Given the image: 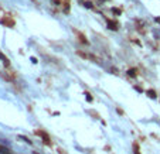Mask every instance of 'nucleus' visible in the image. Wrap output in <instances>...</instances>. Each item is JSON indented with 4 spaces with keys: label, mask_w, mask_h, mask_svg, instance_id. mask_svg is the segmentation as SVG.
I'll list each match as a JSON object with an SVG mask.
<instances>
[{
    "label": "nucleus",
    "mask_w": 160,
    "mask_h": 154,
    "mask_svg": "<svg viewBox=\"0 0 160 154\" xmlns=\"http://www.w3.org/2000/svg\"><path fill=\"white\" fill-rule=\"evenodd\" d=\"M108 28H109V30H115V31H116L119 27H118V23L112 21V20H108Z\"/></svg>",
    "instance_id": "1"
},
{
    "label": "nucleus",
    "mask_w": 160,
    "mask_h": 154,
    "mask_svg": "<svg viewBox=\"0 0 160 154\" xmlns=\"http://www.w3.org/2000/svg\"><path fill=\"white\" fill-rule=\"evenodd\" d=\"M2 23L6 24V25H9V27H13V25H14V21H13V20H7V18H3Z\"/></svg>",
    "instance_id": "2"
},
{
    "label": "nucleus",
    "mask_w": 160,
    "mask_h": 154,
    "mask_svg": "<svg viewBox=\"0 0 160 154\" xmlns=\"http://www.w3.org/2000/svg\"><path fill=\"white\" fill-rule=\"evenodd\" d=\"M38 134H40L41 137H43V141H44V143H47V144L50 143V137L47 136V134H44L43 132H38Z\"/></svg>",
    "instance_id": "3"
},
{
    "label": "nucleus",
    "mask_w": 160,
    "mask_h": 154,
    "mask_svg": "<svg viewBox=\"0 0 160 154\" xmlns=\"http://www.w3.org/2000/svg\"><path fill=\"white\" fill-rule=\"evenodd\" d=\"M147 95H149L150 98H152V99H154V98H156V92H154V90H147Z\"/></svg>",
    "instance_id": "4"
},
{
    "label": "nucleus",
    "mask_w": 160,
    "mask_h": 154,
    "mask_svg": "<svg viewBox=\"0 0 160 154\" xmlns=\"http://www.w3.org/2000/svg\"><path fill=\"white\" fill-rule=\"evenodd\" d=\"M136 72H138L136 69L132 68V69H129V71H128V74H129V76H136Z\"/></svg>",
    "instance_id": "5"
},
{
    "label": "nucleus",
    "mask_w": 160,
    "mask_h": 154,
    "mask_svg": "<svg viewBox=\"0 0 160 154\" xmlns=\"http://www.w3.org/2000/svg\"><path fill=\"white\" fill-rule=\"evenodd\" d=\"M0 58H2V59H3V62H4V65H9V59L6 57H4L3 54H2V52H0Z\"/></svg>",
    "instance_id": "6"
},
{
    "label": "nucleus",
    "mask_w": 160,
    "mask_h": 154,
    "mask_svg": "<svg viewBox=\"0 0 160 154\" xmlns=\"http://www.w3.org/2000/svg\"><path fill=\"white\" fill-rule=\"evenodd\" d=\"M112 13H115V14H121V10H119V9H112Z\"/></svg>",
    "instance_id": "7"
},
{
    "label": "nucleus",
    "mask_w": 160,
    "mask_h": 154,
    "mask_svg": "<svg viewBox=\"0 0 160 154\" xmlns=\"http://www.w3.org/2000/svg\"><path fill=\"white\" fill-rule=\"evenodd\" d=\"M86 95V100L88 102H92V96H91V93H85Z\"/></svg>",
    "instance_id": "8"
},
{
    "label": "nucleus",
    "mask_w": 160,
    "mask_h": 154,
    "mask_svg": "<svg viewBox=\"0 0 160 154\" xmlns=\"http://www.w3.org/2000/svg\"><path fill=\"white\" fill-rule=\"evenodd\" d=\"M133 150H135V154H140V153H139V147H138V144H135V146H133Z\"/></svg>",
    "instance_id": "9"
},
{
    "label": "nucleus",
    "mask_w": 160,
    "mask_h": 154,
    "mask_svg": "<svg viewBox=\"0 0 160 154\" xmlns=\"http://www.w3.org/2000/svg\"><path fill=\"white\" fill-rule=\"evenodd\" d=\"M85 6H86V7H92V3H89V2H86V3H85Z\"/></svg>",
    "instance_id": "10"
}]
</instances>
